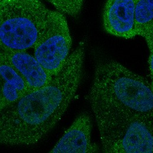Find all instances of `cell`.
I'll return each mask as SVG.
<instances>
[{"label": "cell", "instance_id": "cell-8", "mask_svg": "<svg viewBox=\"0 0 153 153\" xmlns=\"http://www.w3.org/2000/svg\"><path fill=\"white\" fill-rule=\"evenodd\" d=\"M0 54L24 77L31 91L46 85L52 79L35 57L26 51L1 49Z\"/></svg>", "mask_w": 153, "mask_h": 153}, {"label": "cell", "instance_id": "cell-12", "mask_svg": "<svg viewBox=\"0 0 153 153\" xmlns=\"http://www.w3.org/2000/svg\"><path fill=\"white\" fill-rule=\"evenodd\" d=\"M143 37L145 38L150 51H153V23L147 29Z\"/></svg>", "mask_w": 153, "mask_h": 153}, {"label": "cell", "instance_id": "cell-4", "mask_svg": "<svg viewBox=\"0 0 153 153\" xmlns=\"http://www.w3.org/2000/svg\"><path fill=\"white\" fill-rule=\"evenodd\" d=\"M49 11L40 0H1V49L26 51L33 48Z\"/></svg>", "mask_w": 153, "mask_h": 153}, {"label": "cell", "instance_id": "cell-7", "mask_svg": "<svg viewBox=\"0 0 153 153\" xmlns=\"http://www.w3.org/2000/svg\"><path fill=\"white\" fill-rule=\"evenodd\" d=\"M92 123L86 113L79 114L72 126L51 150L52 153H92L97 152V146L91 140Z\"/></svg>", "mask_w": 153, "mask_h": 153}, {"label": "cell", "instance_id": "cell-1", "mask_svg": "<svg viewBox=\"0 0 153 153\" xmlns=\"http://www.w3.org/2000/svg\"><path fill=\"white\" fill-rule=\"evenodd\" d=\"M84 59L85 47L80 44L48 83L0 111L1 144L33 145L51 131L74 99L82 79Z\"/></svg>", "mask_w": 153, "mask_h": 153}, {"label": "cell", "instance_id": "cell-10", "mask_svg": "<svg viewBox=\"0 0 153 153\" xmlns=\"http://www.w3.org/2000/svg\"><path fill=\"white\" fill-rule=\"evenodd\" d=\"M135 17L137 35L143 37L153 23V0H137Z\"/></svg>", "mask_w": 153, "mask_h": 153}, {"label": "cell", "instance_id": "cell-5", "mask_svg": "<svg viewBox=\"0 0 153 153\" xmlns=\"http://www.w3.org/2000/svg\"><path fill=\"white\" fill-rule=\"evenodd\" d=\"M72 39L65 14L51 10L34 49V56L51 76L62 68L70 55Z\"/></svg>", "mask_w": 153, "mask_h": 153}, {"label": "cell", "instance_id": "cell-3", "mask_svg": "<svg viewBox=\"0 0 153 153\" xmlns=\"http://www.w3.org/2000/svg\"><path fill=\"white\" fill-rule=\"evenodd\" d=\"M91 88L122 109L153 122L151 83L118 62L98 63Z\"/></svg>", "mask_w": 153, "mask_h": 153}, {"label": "cell", "instance_id": "cell-2", "mask_svg": "<svg viewBox=\"0 0 153 153\" xmlns=\"http://www.w3.org/2000/svg\"><path fill=\"white\" fill-rule=\"evenodd\" d=\"M89 101L108 153H153V122L114 104L91 88Z\"/></svg>", "mask_w": 153, "mask_h": 153}, {"label": "cell", "instance_id": "cell-14", "mask_svg": "<svg viewBox=\"0 0 153 153\" xmlns=\"http://www.w3.org/2000/svg\"><path fill=\"white\" fill-rule=\"evenodd\" d=\"M151 84H152V89H153V80H152V82H151Z\"/></svg>", "mask_w": 153, "mask_h": 153}, {"label": "cell", "instance_id": "cell-6", "mask_svg": "<svg viewBox=\"0 0 153 153\" xmlns=\"http://www.w3.org/2000/svg\"><path fill=\"white\" fill-rule=\"evenodd\" d=\"M137 0H107L103 12V26L109 34L126 39L137 35L135 10Z\"/></svg>", "mask_w": 153, "mask_h": 153}, {"label": "cell", "instance_id": "cell-11", "mask_svg": "<svg viewBox=\"0 0 153 153\" xmlns=\"http://www.w3.org/2000/svg\"><path fill=\"white\" fill-rule=\"evenodd\" d=\"M57 11L70 16H76L83 7L84 0H46Z\"/></svg>", "mask_w": 153, "mask_h": 153}, {"label": "cell", "instance_id": "cell-9", "mask_svg": "<svg viewBox=\"0 0 153 153\" xmlns=\"http://www.w3.org/2000/svg\"><path fill=\"white\" fill-rule=\"evenodd\" d=\"M0 111L17 102L31 91L24 77L0 54Z\"/></svg>", "mask_w": 153, "mask_h": 153}, {"label": "cell", "instance_id": "cell-13", "mask_svg": "<svg viewBox=\"0 0 153 153\" xmlns=\"http://www.w3.org/2000/svg\"><path fill=\"white\" fill-rule=\"evenodd\" d=\"M149 64L151 79L153 80V51H150V54L149 59Z\"/></svg>", "mask_w": 153, "mask_h": 153}]
</instances>
